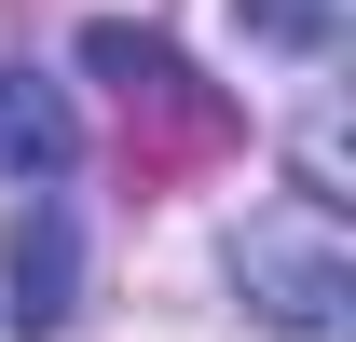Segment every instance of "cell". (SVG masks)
<instances>
[{
	"label": "cell",
	"mask_w": 356,
	"mask_h": 342,
	"mask_svg": "<svg viewBox=\"0 0 356 342\" xmlns=\"http://www.w3.org/2000/svg\"><path fill=\"white\" fill-rule=\"evenodd\" d=\"M0 274H14V342H55L69 329V288H83V233H69V206L55 192H28V219H14V247H0Z\"/></svg>",
	"instance_id": "obj_3"
},
{
	"label": "cell",
	"mask_w": 356,
	"mask_h": 342,
	"mask_svg": "<svg viewBox=\"0 0 356 342\" xmlns=\"http://www.w3.org/2000/svg\"><path fill=\"white\" fill-rule=\"evenodd\" d=\"M233 288H247V315L288 342H329L356 315V247H343V206L329 192H288V206H261L247 233H233Z\"/></svg>",
	"instance_id": "obj_2"
},
{
	"label": "cell",
	"mask_w": 356,
	"mask_h": 342,
	"mask_svg": "<svg viewBox=\"0 0 356 342\" xmlns=\"http://www.w3.org/2000/svg\"><path fill=\"white\" fill-rule=\"evenodd\" d=\"M233 28L261 55H329L343 42V0H233Z\"/></svg>",
	"instance_id": "obj_5"
},
{
	"label": "cell",
	"mask_w": 356,
	"mask_h": 342,
	"mask_svg": "<svg viewBox=\"0 0 356 342\" xmlns=\"http://www.w3.org/2000/svg\"><path fill=\"white\" fill-rule=\"evenodd\" d=\"M69 137L83 124H69V96H55L42 69H0V178H55Z\"/></svg>",
	"instance_id": "obj_4"
},
{
	"label": "cell",
	"mask_w": 356,
	"mask_h": 342,
	"mask_svg": "<svg viewBox=\"0 0 356 342\" xmlns=\"http://www.w3.org/2000/svg\"><path fill=\"white\" fill-rule=\"evenodd\" d=\"M83 69L124 96V165H137V192H192V178H220L233 151H247V110H233L220 83H192L151 28H83Z\"/></svg>",
	"instance_id": "obj_1"
}]
</instances>
